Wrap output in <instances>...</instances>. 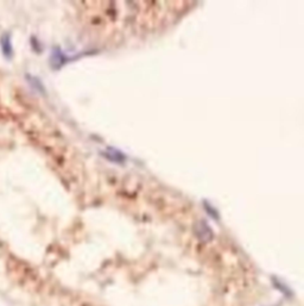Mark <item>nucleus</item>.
I'll use <instances>...</instances> for the list:
<instances>
[{
    "label": "nucleus",
    "mask_w": 304,
    "mask_h": 306,
    "mask_svg": "<svg viewBox=\"0 0 304 306\" xmlns=\"http://www.w3.org/2000/svg\"><path fill=\"white\" fill-rule=\"evenodd\" d=\"M2 51H4V55H6V56H11V52H12V47H11V42H10V38L8 36H2Z\"/></svg>",
    "instance_id": "2"
},
{
    "label": "nucleus",
    "mask_w": 304,
    "mask_h": 306,
    "mask_svg": "<svg viewBox=\"0 0 304 306\" xmlns=\"http://www.w3.org/2000/svg\"><path fill=\"white\" fill-rule=\"evenodd\" d=\"M195 234L202 242H209L213 238V232L205 222L197 223L196 226H195Z\"/></svg>",
    "instance_id": "1"
}]
</instances>
